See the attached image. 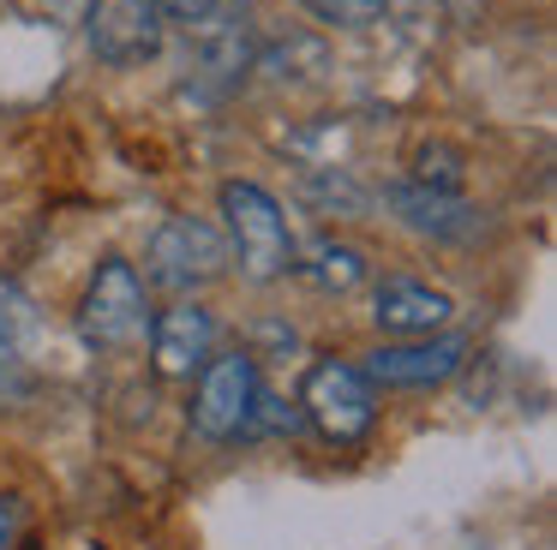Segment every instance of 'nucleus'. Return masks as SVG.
<instances>
[{
    "instance_id": "obj_1",
    "label": "nucleus",
    "mask_w": 557,
    "mask_h": 550,
    "mask_svg": "<svg viewBox=\"0 0 557 550\" xmlns=\"http://www.w3.org/2000/svg\"><path fill=\"white\" fill-rule=\"evenodd\" d=\"M222 215H228V263H240L246 282H276L294 270V234L282 203L258 179H228L222 186Z\"/></svg>"
},
{
    "instance_id": "obj_2",
    "label": "nucleus",
    "mask_w": 557,
    "mask_h": 550,
    "mask_svg": "<svg viewBox=\"0 0 557 550\" xmlns=\"http://www.w3.org/2000/svg\"><path fill=\"white\" fill-rule=\"evenodd\" d=\"M228 275V239L205 215H169L145 246V282L169 287V293H193Z\"/></svg>"
},
{
    "instance_id": "obj_3",
    "label": "nucleus",
    "mask_w": 557,
    "mask_h": 550,
    "mask_svg": "<svg viewBox=\"0 0 557 550\" xmlns=\"http://www.w3.org/2000/svg\"><path fill=\"white\" fill-rule=\"evenodd\" d=\"M145 329H150L145 275L126 258H102L97 275H90V287H85V299H78V335H85L90 347L121 353V347L145 341Z\"/></svg>"
},
{
    "instance_id": "obj_4",
    "label": "nucleus",
    "mask_w": 557,
    "mask_h": 550,
    "mask_svg": "<svg viewBox=\"0 0 557 550\" xmlns=\"http://www.w3.org/2000/svg\"><path fill=\"white\" fill-rule=\"evenodd\" d=\"M252 401H258V365H252V353H210L205 365H198V389H193V430L205 442L246 437Z\"/></svg>"
},
{
    "instance_id": "obj_5",
    "label": "nucleus",
    "mask_w": 557,
    "mask_h": 550,
    "mask_svg": "<svg viewBox=\"0 0 557 550\" xmlns=\"http://www.w3.org/2000/svg\"><path fill=\"white\" fill-rule=\"evenodd\" d=\"M300 413L324 430L330 442H360L377 418L372 401V383L360 377V365H342V359H318L306 371V389H300Z\"/></svg>"
},
{
    "instance_id": "obj_6",
    "label": "nucleus",
    "mask_w": 557,
    "mask_h": 550,
    "mask_svg": "<svg viewBox=\"0 0 557 550\" xmlns=\"http://www.w3.org/2000/svg\"><path fill=\"white\" fill-rule=\"evenodd\" d=\"M85 36L102 66H145V60L162 54L169 24H162L157 0H90Z\"/></svg>"
},
{
    "instance_id": "obj_7",
    "label": "nucleus",
    "mask_w": 557,
    "mask_h": 550,
    "mask_svg": "<svg viewBox=\"0 0 557 550\" xmlns=\"http://www.w3.org/2000/svg\"><path fill=\"white\" fill-rule=\"evenodd\" d=\"M384 210L396 215L408 234H425V239H437V246H468V239L485 234V215L473 210L461 191L425 186V179H396V186H384Z\"/></svg>"
},
{
    "instance_id": "obj_8",
    "label": "nucleus",
    "mask_w": 557,
    "mask_h": 550,
    "mask_svg": "<svg viewBox=\"0 0 557 550\" xmlns=\"http://www.w3.org/2000/svg\"><path fill=\"white\" fill-rule=\"evenodd\" d=\"M468 359V341L461 335H420V341H389L377 353H366L360 377L372 389H432V383H449Z\"/></svg>"
},
{
    "instance_id": "obj_9",
    "label": "nucleus",
    "mask_w": 557,
    "mask_h": 550,
    "mask_svg": "<svg viewBox=\"0 0 557 550\" xmlns=\"http://www.w3.org/2000/svg\"><path fill=\"white\" fill-rule=\"evenodd\" d=\"M216 353V317L193 299L169 305L162 317H150V359L162 377H198V365Z\"/></svg>"
},
{
    "instance_id": "obj_10",
    "label": "nucleus",
    "mask_w": 557,
    "mask_h": 550,
    "mask_svg": "<svg viewBox=\"0 0 557 550\" xmlns=\"http://www.w3.org/2000/svg\"><path fill=\"white\" fill-rule=\"evenodd\" d=\"M372 317L384 335H401V341H420V335H444V323L456 317V299L437 293L425 282H408V275H389L372 299Z\"/></svg>"
},
{
    "instance_id": "obj_11",
    "label": "nucleus",
    "mask_w": 557,
    "mask_h": 550,
    "mask_svg": "<svg viewBox=\"0 0 557 550\" xmlns=\"http://www.w3.org/2000/svg\"><path fill=\"white\" fill-rule=\"evenodd\" d=\"M294 270L318 287V293H348L366 282V251L348 239H312L306 251H294Z\"/></svg>"
},
{
    "instance_id": "obj_12",
    "label": "nucleus",
    "mask_w": 557,
    "mask_h": 550,
    "mask_svg": "<svg viewBox=\"0 0 557 550\" xmlns=\"http://www.w3.org/2000/svg\"><path fill=\"white\" fill-rule=\"evenodd\" d=\"M300 191H306V203H312L318 215H366L377 203L348 167H306Z\"/></svg>"
},
{
    "instance_id": "obj_13",
    "label": "nucleus",
    "mask_w": 557,
    "mask_h": 550,
    "mask_svg": "<svg viewBox=\"0 0 557 550\" xmlns=\"http://www.w3.org/2000/svg\"><path fill=\"white\" fill-rule=\"evenodd\" d=\"M37 335H42V317H37V305H30V293L0 275V359H18V365H25Z\"/></svg>"
},
{
    "instance_id": "obj_14",
    "label": "nucleus",
    "mask_w": 557,
    "mask_h": 550,
    "mask_svg": "<svg viewBox=\"0 0 557 550\" xmlns=\"http://www.w3.org/2000/svg\"><path fill=\"white\" fill-rule=\"evenodd\" d=\"M312 18L336 24V30H366V24L384 18V0H300Z\"/></svg>"
},
{
    "instance_id": "obj_15",
    "label": "nucleus",
    "mask_w": 557,
    "mask_h": 550,
    "mask_svg": "<svg viewBox=\"0 0 557 550\" xmlns=\"http://www.w3.org/2000/svg\"><path fill=\"white\" fill-rule=\"evenodd\" d=\"M216 7H222V0H157L162 24H186V30H198V24H205Z\"/></svg>"
},
{
    "instance_id": "obj_16",
    "label": "nucleus",
    "mask_w": 557,
    "mask_h": 550,
    "mask_svg": "<svg viewBox=\"0 0 557 550\" xmlns=\"http://www.w3.org/2000/svg\"><path fill=\"white\" fill-rule=\"evenodd\" d=\"M25 395H30V377H25V365H18V359H0V407L25 401Z\"/></svg>"
},
{
    "instance_id": "obj_17",
    "label": "nucleus",
    "mask_w": 557,
    "mask_h": 550,
    "mask_svg": "<svg viewBox=\"0 0 557 550\" xmlns=\"http://www.w3.org/2000/svg\"><path fill=\"white\" fill-rule=\"evenodd\" d=\"M18 521H25V514H18V497H0V550L18 545Z\"/></svg>"
}]
</instances>
